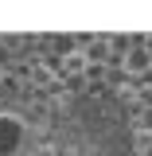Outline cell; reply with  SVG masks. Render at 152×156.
I'll list each match as a JSON object with an SVG mask.
<instances>
[{"instance_id": "cell-1", "label": "cell", "mask_w": 152, "mask_h": 156, "mask_svg": "<svg viewBox=\"0 0 152 156\" xmlns=\"http://www.w3.org/2000/svg\"><path fill=\"white\" fill-rule=\"evenodd\" d=\"M43 144L51 148V156H129L133 125L113 98L66 94L47 113Z\"/></svg>"}, {"instance_id": "cell-2", "label": "cell", "mask_w": 152, "mask_h": 156, "mask_svg": "<svg viewBox=\"0 0 152 156\" xmlns=\"http://www.w3.org/2000/svg\"><path fill=\"white\" fill-rule=\"evenodd\" d=\"M47 133V117H35L31 105L16 94H0V156L31 152Z\"/></svg>"}]
</instances>
